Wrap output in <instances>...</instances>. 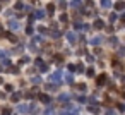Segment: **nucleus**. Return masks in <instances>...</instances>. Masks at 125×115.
Segmentation results:
<instances>
[{
  "instance_id": "f257e3e1",
  "label": "nucleus",
  "mask_w": 125,
  "mask_h": 115,
  "mask_svg": "<svg viewBox=\"0 0 125 115\" xmlns=\"http://www.w3.org/2000/svg\"><path fill=\"white\" fill-rule=\"evenodd\" d=\"M0 82H2V79H0Z\"/></svg>"
}]
</instances>
